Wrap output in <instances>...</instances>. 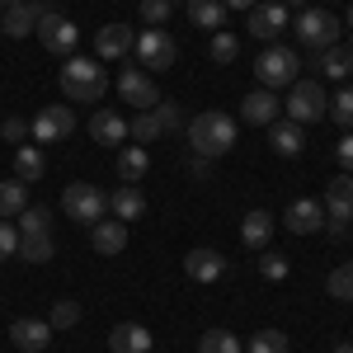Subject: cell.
Returning a JSON list of instances; mask_svg holds the SVG:
<instances>
[{
    "label": "cell",
    "instance_id": "obj_30",
    "mask_svg": "<svg viewBox=\"0 0 353 353\" xmlns=\"http://www.w3.org/2000/svg\"><path fill=\"white\" fill-rule=\"evenodd\" d=\"M19 259H28V264H48L57 254V245H52V231L48 236H19V250H14Z\"/></svg>",
    "mask_w": 353,
    "mask_h": 353
},
{
    "label": "cell",
    "instance_id": "obj_2",
    "mask_svg": "<svg viewBox=\"0 0 353 353\" xmlns=\"http://www.w3.org/2000/svg\"><path fill=\"white\" fill-rule=\"evenodd\" d=\"M231 146H236V123H231L226 113L208 109V113H198V118L189 123V151L193 156L217 161V156H226Z\"/></svg>",
    "mask_w": 353,
    "mask_h": 353
},
{
    "label": "cell",
    "instance_id": "obj_26",
    "mask_svg": "<svg viewBox=\"0 0 353 353\" xmlns=\"http://www.w3.org/2000/svg\"><path fill=\"white\" fill-rule=\"evenodd\" d=\"M269 236H273V217L264 212V208L245 212V221H241V241L250 245V250H264V245H269Z\"/></svg>",
    "mask_w": 353,
    "mask_h": 353
},
{
    "label": "cell",
    "instance_id": "obj_10",
    "mask_svg": "<svg viewBox=\"0 0 353 353\" xmlns=\"http://www.w3.org/2000/svg\"><path fill=\"white\" fill-rule=\"evenodd\" d=\"M76 132V113L71 104H48V109H38V118L28 123V137L43 146V141H66V137Z\"/></svg>",
    "mask_w": 353,
    "mask_h": 353
},
{
    "label": "cell",
    "instance_id": "obj_18",
    "mask_svg": "<svg viewBox=\"0 0 353 353\" xmlns=\"http://www.w3.org/2000/svg\"><path fill=\"white\" fill-rule=\"evenodd\" d=\"M184 273H189L193 283H217L221 273H226V254H217V250H189L184 254Z\"/></svg>",
    "mask_w": 353,
    "mask_h": 353
},
{
    "label": "cell",
    "instance_id": "obj_27",
    "mask_svg": "<svg viewBox=\"0 0 353 353\" xmlns=\"http://www.w3.org/2000/svg\"><path fill=\"white\" fill-rule=\"evenodd\" d=\"M28 208V184L24 179H0V217H19Z\"/></svg>",
    "mask_w": 353,
    "mask_h": 353
},
{
    "label": "cell",
    "instance_id": "obj_48",
    "mask_svg": "<svg viewBox=\"0 0 353 353\" xmlns=\"http://www.w3.org/2000/svg\"><path fill=\"white\" fill-rule=\"evenodd\" d=\"M334 353H353V344H334Z\"/></svg>",
    "mask_w": 353,
    "mask_h": 353
},
{
    "label": "cell",
    "instance_id": "obj_50",
    "mask_svg": "<svg viewBox=\"0 0 353 353\" xmlns=\"http://www.w3.org/2000/svg\"><path fill=\"white\" fill-rule=\"evenodd\" d=\"M349 28H353V5H349Z\"/></svg>",
    "mask_w": 353,
    "mask_h": 353
},
{
    "label": "cell",
    "instance_id": "obj_8",
    "mask_svg": "<svg viewBox=\"0 0 353 353\" xmlns=\"http://www.w3.org/2000/svg\"><path fill=\"white\" fill-rule=\"evenodd\" d=\"M33 33H38V43H43L48 52H57V57H66L71 48H76V38H81V28L71 24L66 14H57L52 5L38 14V28H33Z\"/></svg>",
    "mask_w": 353,
    "mask_h": 353
},
{
    "label": "cell",
    "instance_id": "obj_29",
    "mask_svg": "<svg viewBox=\"0 0 353 353\" xmlns=\"http://www.w3.org/2000/svg\"><path fill=\"white\" fill-rule=\"evenodd\" d=\"M189 19L198 28H212V33H217V28L226 24V5H221V0H189Z\"/></svg>",
    "mask_w": 353,
    "mask_h": 353
},
{
    "label": "cell",
    "instance_id": "obj_12",
    "mask_svg": "<svg viewBox=\"0 0 353 353\" xmlns=\"http://www.w3.org/2000/svg\"><path fill=\"white\" fill-rule=\"evenodd\" d=\"M245 28H250V38H259L264 48L278 43V33L288 28V5H283V0H259V5L250 10V24Z\"/></svg>",
    "mask_w": 353,
    "mask_h": 353
},
{
    "label": "cell",
    "instance_id": "obj_38",
    "mask_svg": "<svg viewBox=\"0 0 353 353\" xmlns=\"http://www.w3.org/2000/svg\"><path fill=\"white\" fill-rule=\"evenodd\" d=\"M141 5V19H146V28H161L170 14H174V0H137Z\"/></svg>",
    "mask_w": 353,
    "mask_h": 353
},
{
    "label": "cell",
    "instance_id": "obj_9",
    "mask_svg": "<svg viewBox=\"0 0 353 353\" xmlns=\"http://www.w3.org/2000/svg\"><path fill=\"white\" fill-rule=\"evenodd\" d=\"M325 231L330 236H344L349 231V221H353V174L349 179H330V189H325Z\"/></svg>",
    "mask_w": 353,
    "mask_h": 353
},
{
    "label": "cell",
    "instance_id": "obj_13",
    "mask_svg": "<svg viewBox=\"0 0 353 353\" xmlns=\"http://www.w3.org/2000/svg\"><path fill=\"white\" fill-rule=\"evenodd\" d=\"M278 109H283V99L273 94V90H250L241 99V118L245 123H254V128H269V123H278Z\"/></svg>",
    "mask_w": 353,
    "mask_h": 353
},
{
    "label": "cell",
    "instance_id": "obj_4",
    "mask_svg": "<svg viewBox=\"0 0 353 353\" xmlns=\"http://www.w3.org/2000/svg\"><path fill=\"white\" fill-rule=\"evenodd\" d=\"M61 212H66L71 221H81V226H94V221L109 217V193L99 189V184L76 179V184L61 189Z\"/></svg>",
    "mask_w": 353,
    "mask_h": 353
},
{
    "label": "cell",
    "instance_id": "obj_11",
    "mask_svg": "<svg viewBox=\"0 0 353 353\" xmlns=\"http://www.w3.org/2000/svg\"><path fill=\"white\" fill-rule=\"evenodd\" d=\"M118 94H123V104H137V113L161 104V90H156V81H151V71H141V66H123Z\"/></svg>",
    "mask_w": 353,
    "mask_h": 353
},
{
    "label": "cell",
    "instance_id": "obj_36",
    "mask_svg": "<svg viewBox=\"0 0 353 353\" xmlns=\"http://www.w3.org/2000/svg\"><path fill=\"white\" fill-rule=\"evenodd\" d=\"M325 118H334V123H339V128H353V90H344V85H339V94H334V99H330Z\"/></svg>",
    "mask_w": 353,
    "mask_h": 353
},
{
    "label": "cell",
    "instance_id": "obj_15",
    "mask_svg": "<svg viewBox=\"0 0 353 353\" xmlns=\"http://www.w3.org/2000/svg\"><path fill=\"white\" fill-rule=\"evenodd\" d=\"M283 226L292 231V236H311V231H325V208L321 203H311V198H297L288 212H283Z\"/></svg>",
    "mask_w": 353,
    "mask_h": 353
},
{
    "label": "cell",
    "instance_id": "obj_46",
    "mask_svg": "<svg viewBox=\"0 0 353 353\" xmlns=\"http://www.w3.org/2000/svg\"><path fill=\"white\" fill-rule=\"evenodd\" d=\"M221 5H226V10H254L259 0H221Z\"/></svg>",
    "mask_w": 353,
    "mask_h": 353
},
{
    "label": "cell",
    "instance_id": "obj_39",
    "mask_svg": "<svg viewBox=\"0 0 353 353\" xmlns=\"http://www.w3.org/2000/svg\"><path fill=\"white\" fill-rule=\"evenodd\" d=\"M259 273H264L269 283H283V278H288V259H283L278 250H269V245H264V254H259Z\"/></svg>",
    "mask_w": 353,
    "mask_h": 353
},
{
    "label": "cell",
    "instance_id": "obj_25",
    "mask_svg": "<svg viewBox=\"0 0 353 353\" xmlns=\"http://www.w3.org/2000/svg\"><path fill=\"white\" fill-rule=\"evenodd\" d=\"M146 170H151V156H146V146H118V179H123V184H137V179H146Z\"/></svg>",
    "mask_w": 353,
    "mask_h": 353
},
{
    "label": "cell",
    "instance_id": "obj_33",
    "mask_svg": "<svg viewBox=\"0 0 353 353\" xmlns=\"http://www.w3.org/2000/svg\"><path fill=\"white\" fill-rule=\"evenodd\" d=\"M198 353H245V344L231 330H208V334L198 339Z\"/></svg>",
    "mask_w": 353,
    "mask_h": 353
},
{
    "label": "cell",
    "instance_id": "obj_7",
    "mask_svg": "<svg viewBox=\"0 0 353 353\" xmlns=\"http://www.w3.org/2000/svg\"><path fill=\"white\" fill-rule=\"evenodd\" d=\"M132 52H137V61H141V66H151V76H156V71H170V66H174L179 48H174V38H170L165 28H141Z\"/></svg>",
    "mask_w": 353,
    "mask_h": 353
},
{
    "label": "cell",
    "instance_id": "obj_17",
    "mask_svg": "<svg viewBox=\"0 0 353 353\" xmlns=\"http://www.w3.org/2000/svg\"><path fill=\"white\" fill-rule=\"evenodd\" d=\"M90 245H94V254H123L128 250V221L118 217H104L90 226Z\"/></svg>",
    "mask_w": 353,
    "mask_h": 353
},
{
    "label": "cell",
    "instance_id": "obj_21",
    "mask_svg": "<svg viewBox=\"0 0 353 353\" xmlns=\"http://www.w3.org/2000/svg\"><path fill=\"white\" fill-rule=\"evenodd\" d=\"M269 146L278 151V156H301V151H306V128L292 123V118L269 123Z\"/></svg>",
    "mask_w": 353,
    "mask_h": 353
},
{
    "label": "cell",
    "instance_id": "obj_5",
    "mask_svg": "<svg viewBox=\"0 0 353 353\" xmlns=\"http://www.w3.org/2000/svg\"><path fill=\"white\" fill-rule=\"evenodd\" d=\"M339 14L334 10H301L297 19V43L306 48V52H325V48H334L339 43Z\"/></svg>",
    "mask_w": 353,
    "mask_h": 353
},
{
    "label": "cell",
    "instance_id": "obj_32",
    "mask_svg": "<svg viewBox=\"0 0 353 353\" xmlns=\"http://www.w3.org/2000/svg\"><path fill=\"white\" fill-rule=\"evenodd\" d=\"M128 137H132L137 146H141V141H156V137H165L161 132V118H156V109H141L132 118V123H128Z\"/></svg>",
    "mask_w": 353,
    "mask_h": 353
},
{
    "label": "cell",
    "instance_id": "obj_42",
    "mask_svg": "<svg viewBox=\"0 0 353 353\" xmlns=\"http://www.w3.org/2000/svg\"><path fill=\"white\" fill-rule=\"evenodd\" d=\"M334 161H339V170H344V174H353V128L334 141Z\"/></svg>",
    "mask_w": 353,
    "mask_h": 353
},
{
    "label": "cell",
    "instance_id": "obj_3",
    "mask_svg": "<svg viewBox=\"0 0 353 353\" xmlns=\"http://www.w3.org/2000/svg\"><path fill=\"white\" fill-rule=\"evenodd\" d=\"M254 81L264 90H278V85H297L301 81V52L297 48H283V43H269L259 61H254Z\"/></svg>",
    "mask_w": 353,
    "mask_h": 353
},
{
    "label": "cell",
    "instance_id": "obj_40",
    "mask_svg": "<svg viewBox=\"0 0 353 353\" xmlns=\"http://www.w3.org/2000/svg\"><path fill=\"white\" fill-rule=\"evenodd\" d=\"M52 330H71V325H81V306L76 301H57L52 306V321H48Z\"/></svg>",
    "mask_w": 353,
    "mask_h": 353
},
{
    "label": "cell",
    "instance_id": "obj_41",
    "mask_svg": "<svg viewBox=\"0 0 353 353\" xmlns=\"http://www.w3.org/2000/svg\"><path fill=\"white\" fill-rule=\"evenodd\" d=\"M156 118H161V132H179V128H184V109H179V104H170V99L156 104Z\"/></svg>",
    "mask_w": 353,
    "mask_h": 353
},
{
    "label": "cell",
    "instance_id": "obj_35",
    "mask_svg": "<svg viewBox=\"0 0 353 353\" xmlns=\"http://www.w3.org/2000/svg\"><path fill=\"white\" fill-rule=\"evenodd\" d=\"M325 292L339 301H353V264H339V269L325 278Z\"/></svg>",
    "mask_w": 353,
    "mask_h": 353
},
{
    "label": "cell",
    "instance_id": "obj_16",
    "mask_svg": "<svg viewBox=\"0 0 353 353\" xmlns=\"http://www.w3.org/2000/svg\"><path fill=\"white\" fill-rule=\"evenodd\" d=\"M10 344H14V349L19 353H43L48 349V344H52V325H48V321H14V325H10Z\"/></svg>",
    "mask_w": 353,
    "mask_h": 353
},
{
    "label": "cell",
    "instance_id": "obj_28",
    "mask_svg": "<svg viewBox=\"0 0 353 353\" xmlns=\"http://www.w3.org/2000/svg\"><path fill=\"white\" fill-rule=\"evenodd\" d=\"M43 170H48V161H43L38 146H19V151H14V179L33 184V179H43Z\"/></svg>",
    "mask_w": 353,
    "mask_h": 353
},
{
    "label": "cell",
    "instance_id": "obj_34",
    "mask_svg": "<svg viewBox=\"0 0 353 353\" xmlns=\"http://www.w3.org/2000/svg\"><path fill=\"white\" fill-rule=\"evenodd\" d=\"M52 231V212L48 208H24L19 212V236H48Z\"/></svg>",
    "mask_w": 353,
    "mask_h": 353
},
{
    "label": "cell",
    "instance_id": "obj_31",
    "mask_svg": "<svg viewBox=\"0 0 353 353\" xmlns=\"http://www.w3.org/2000/svg\"><path fill=\"white\" fill-rule=\"evenodd\" d=\"M245 353H292V344H288L283 330H254L245 339Z\"/></svg>",
    "mask_w": 353,
    "mask_h": 353
},
{
    "label": "cell",
    "instance_id": "obj_6",
    "mask_svg": "<svg viewBox=\"0 0 353 353\" xmlns=\"http://www.w3.org/2000/svg\"><path fill=\"white\" fill-rule=\"evenodd\" d=\"M283 109H288V118L292 123H321L325 118V109H330V94L321 90V81H297L292 85V94L283 99Z\"/></svg>",
    "mask_w": 353,
    "mask_h": 353
},
{
    "label": "cell",
    "instance_id": "obj_1",
    "mask_svg": "<svg viewBox=\"0 0 353 353\" xmlns=\"http://www.w3.org/2000/svg\"><path fill=\"white\" fill-rule=\"evenodd\" d=\"M57 81H61V94L71 104H99L104 90H109V71L99 61H90V57H66L61 71H57Z\"/></svg>",
    "mask_w": 353,
    "mask_h": 353
},
{
    "label": "cell",
    "instance_id": "obj_14",
    "mask_svg": "<svg viewBox=\"0 0 353 353\" xmlns=\"http://www.w3.org/2000/svg\"><path fill=\"white\" fill-rule=\"evenodd\" d=\"M137 48V33L128 24H104L99 33H94V52H99V61H118V57H128Z\"/></svg>",
    "mask_w": 353,
    "mask_h": 353
},
{
    "label": "cell",
    "instance_id": "obj_44",
    "mask_svg": "<svg viewBox=\"0 0 353 353\" xmlns=\"http://www.w3.org/2000/svg\"><path fill=\"white\" fill-rule=\"evenodd\" d=\"M0 137H5V141H24L28 123H24V118H5V123H0Z\"/></svg>",
    "mask_w": 353,
    "mask_h": 353
},
{
    "label": "cell",
    "instance_id": "obj_43",
    "mask_svg": "<svg viewBox=\"0 0 353 353\" xmlns=\"http://www.w3.org/2000/svg\"><path fill=\"white\" fill-rule=\"evenodd\" d=\"M14 250H19V231H14V226H10V221L0 217V264H5V259H10V254H14Z\"/></svg>",
    "mask_w": 353,
    "mask_h": 353
},
{
    "label": "cell",
    "instance_id": "obj_20",
    "mask_svg": "<svg viewBox=\"0 0 353 353\" xmlns=\"http://www.w3.org/2000/svg\"><path fill=\"white\" fill-rule=\"evenodd\" d=\"M109 349L113 353H151V330L137 325V321H123V325L109 330Z\"/></svg>",
    "mask_w": 353,
    "mask_h": 353
},
{
    "label": "cell",
    "instance_id": "obj_22",
    "mask_svg": "<svg viewBox=\"0 0 353 353\" xmlns=\"http://www.w3.org/2000/svg\"><path fill=\"white\" fill-rule=\"evenodd\" d=\"M90 137L99 141V146H118L123 137H128V118L113 109H94V118H90Z\"/></svg>",
    "mask_w": 353,
    "mask_h": 353
},
{
    "label": "cell",
    "instance_id": "obj_47",
    "mask_svg": "<svg viewBox=\"0 0 353 353\" xmlns=\"http://www.w3.org/2000/svg\"><path fill=\"white\" fill-rule=\"evenodd\" d=\"M288 10H311V0H283Z\"/></svg>",
    "mask_w": 353,
    "mask_h": 353
},
{
    "label": "cell",
    "instance_id": "obj_45",
    "mask_svg": "<svg viewBox=\"0 0 353 353\" xmlns=\"http://www.w3.org/2000/svg\"><path fill=\"white\" fill-rule=\"evenodd\" d=\"M189 174L193 179H212V161L208 156H189Z\"/></svg>",
    "mask_w": 353,
    "mask_h": 353
},
{
    "label": "cell",
    "instance_id": "obj_19",
    "mask_svg": "<svg viewBox=\"0 0 353 353\" xmlns=\"http://www.w3.org/2000/svg\"><path fill=\"white\" fill-rule=\"evenodd\" d=\"M48 5H33V0H24V5H10L5 14H0V33H10V38H28L33 28H38V14H43Z\"/></svg>",
    "mask_w": 353,
    "mask_h": 353
},
{
    "label": "cell",
    "instance_id": "obj_49",
    "mask_svg": "<svg viewBox=\"0 0 353 353\" xmlns=\"http://www.w3.org/2000/svg\"><path fill=\"white\" fill-rule=\"evenodd\" d=\"M0 5H24V0H0Z\"/></svg>",
    "mask_w": 353,
    "mask_h": 353
},
{
    "label": "cell",
    "instance_id": "obj_51",
    "mask_svg": "<svg viewBox=\"0 0 353 353\" xmlns=\"http://www.w3.org/2000/svg\"><path fill=\"white\" fill-rule=\"evenodd\" d=\"M349 226H353V221H349Z\"/></svg>",
    "mask_w": 353,
    "mask_h": 353
},
{
    "label": "cell",
    "instance_id": "obj_24",
    "mask_svg": "<svg viewBox=\"0 0 353 353\" xmlns=\"http://www.w3.org/2000/svg\"><path fill=\"white\" fill-rule=\"evenodd\" d=\"M109 212H113L118 221L146 217V193L137 189V184H123V189H113V193H109Z\"/></svg>",
    "mask_w": 353,
    "mask_h": 353
},
{
    "label": "cell",
    "instance_id": "obj_23",
    "mask_svg": "<svg viewBox=\"0 0 353 353\" xmlns=\"http://www.w3.org/2000/svg\"><path fill=\"white\" fill-rule=\"evenodd\" d=\"M316 71H321L325 81L353 76V48L349 43H334V48H325V52H316Z\"/></svg>",
    "mask_w": 353,
    "mask_h": 353
},
{
    "label": "cell",
    "instance_id": "obj_37",
    "mask_svg": "<svg viewBox=\"0 0 353 353\" xmlns=\"http://www.w3.org/2000/svg\"><path fill=\"white\" fill-rule=\"evenodd\" d=\"M241 57V43H236V33H212V61H221V66H231Z\"/></svg>",
    "mask_w": 353,
    "mask_h": 353
}]
</instances>
